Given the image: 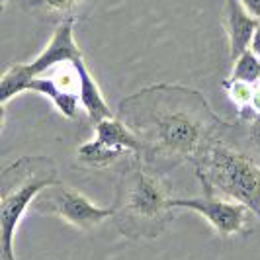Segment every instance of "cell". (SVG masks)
<instances>
[{
    "mask_svg": "<svg viewBox=\"0 0 260 260\" xmlns=\"http://www.w3.org/2000/svg\"><path fill=\"white\" fill-rule=\"evenodd\" d=\"M31 209L41 215H53L80 231H92L112 219L114 209L96 206L90 198L61 180L45 188L31 204Z\"/></svg>",
    "mask_w": 260,
    "mask_h": 260,
    "instance_id": "cell-6",
    "label": "cell"
},
{
    "mask_svg": "<svg viewBox=\"0 0 260 260\" xmlns=\"http://www.w3.org/2000/svg\"><path fill=\"white\" fill-rule=\"evenodd\" d=\"M225 127L194 158L196 176L204 194L239 202L260 219V165L225 133Z\"/></svg>",
    "mask_w": 260,
    "mask_h": 260,
    "instance_id": "cell-3",
    "label": "cell"
},
{
    "mask_svg": "<svg viewBox=\"0 0 260 260\" xmlns=\"http://www.w3.org/2000/svg\"><path fill=\"white\" fill-rule=\"evenodd\" d=\"M59 182V169L49 156L31 155L10 162L0 172V260L16 258V233L45 188Z\"/></svg>",
    "mask_w": 260,
    "mask_h": 260,
    "instance_id": "cell-4",
    "label": "cell"
},
{
    "mask_svg": "<svg viewBox=\"0 0 260 260\" xmlns=\"http://www.w3.org/2000/svg\"><path fill=\"white\" fill-rule=\"evenodd\" d=\"M75 26L77 18H69L59 22L53 29L51 39L43 47V51L36 55L27 63H10L2 73L0 80V98L4 102H10L12 98L26 92L29 78L45 75L49 69L61 65V63H75L84 59V55L75 39Z\"/></svg>",
    "mask_w": 260,
    "mask_h": 260,
    "instance_id": "cell-5",
    "label": "cell"
},
{
    "mask_svg": "<svg viewBox=\"0 0 260 260\" xmlns=\"http://www.w3.org/2000/svg\"><path fill=\"white\" fill-rule=\"evenodd\" d=\"M117 117L141 139V162L162 176L184 162H194L229 123L200 90L169 82L145 86L123 98Z\"/></svg>",
    "mask_w": 260,
    "mask_h": 260,
    "instance_id": "cell-1",
    "label": "cell"
},
{
    "mask_svg": "<svg viewBox=\"0 0 260 260\" xmlns=\"http://www.w3.org/2000/svg\"><path fill=\"white\" fill-rule=\"evenodd\" d=\"M78 71V78H80V90H78V98H80V108L86 112V117L90 119L92 125L100 123L102 119L114 117V112L110 104L106 102L104 92L100 88V84L96 82L94 75L86 65L84 59H80L75 63Z\"/></svg>",
    "mask_w": 260,
    "mask_h": 260,
    "instance_id": "cell-9",
    "label": "cell"
},
{
    "mask_svg": "<svg viewBox=\"0 0 260 260\" xmlns=\"http://www.w3.org/2000/svg\"><path fill=\"white\" fill-rule=\"evenodd\" d=\"M250 49L260 57V26L256 27V31H254V38H252V43H250Z\"/></svg>",
    "mask_w": 260,
    "mask_h": 260,
    "instance_id": "cell-17",
    "label": "cell"
},
{
    "mask_svg": "<svg viewBox=\"0 0 260 260\" xmlns=\"http://www.w3.org/2000/svg\"><path fill=\"white\" fill-rule=\"evenodd\" d=\"M77 156L78 162L88 167V169H108L112 165H117L119 160L129 158L131 155L117 149V147H112V145L100 141L98 137H92L78 147Z\"/></svg>",
    "mask_w": 260,
    "mask_h": 260,
    "instance_id": "cell-13",
    "label": "cell"
},
{
    "mask_svg": "<svg viewBox=\"0 0 260 260\" xmlns=\"http://www.w3.org/2000/svg\"><path fill=\"white\" fill-rule=\"evenodd\" d=\"M2 2H4V0H2Z\"/></svg>",
    "mask_w": 260,
    "mask_h": 260,
    "instance_id": "cell-18",
    "label": "cell"
},
{
    "mask_svg": "<svg viewBox=\"0 0 260 260\" xmlns=\"http://www.w3.org/2000/svg\"><path fill=\"white\" fill-rule=\"evenodd\" d=\"M170 206L174 209H190L198 213L223 239L248 235L250 217L254 215L247 206L239 202L211 194L192 196V198H170Z\"/></svg>",
    "mask_w": 260,
    "mask_h": 260,
    "instance_id": "cell-7",
    "label": "cell"
},
{
    "mask_svg": "<svg viewBox=\"0 0 260 260\" xmlns=\"http://www.w3.org/2000/svg\"><path fill=\"white\" fill-rule=\"evenodd\" d=\"M229 78L243 80V82H260V57L252 49H247L233 61V69Z\"/></svg>",
    "mask_w": 260,
    "mask_h": 260,
    "instance_id": "cell-14",
    "label": "cell"
},
{
    "mask_svg": "<svg viewBox=\"0 0 260 260\" xmlns=\"http://www.w3.org/2000/svg\"><path fill=\"white\" fill-rule=\"evenodd\" d=\"M256 84L243 82V80H233V78H225L223 80V90L229 96V100L237 106V112H241V110L248 108L250 100H252V94L256 90Z\"/></svg>",
    "mask_w": 260,
    "mask_h": 260,
    "instance_id": "cell-15",
    "label": "cell"
},
{
    "mask_svg": "<svg viewBox=\"0 0 260 260\" xmlns=\"http://www.w3.org/2000/svg\"><path fill=\"white\" fill-rule=\"evenodd\" d=\"M170 198L165 176L129 156L117 172L112 221L119 235L129 241L158 239L176 219Z\"/></svg>",
    "mask_w": 260,
    "mask_h": 260,
    "instance_id": "cell-2",
    "label": "cell"
},
{
    "mask_svg": "<svg viewBox=\"0 0 260 260\" xmlns=\"http://www.w3.org/2000/svg\"><path fill=\"white\" fill-rule=\"evenodd\" d=\"M92 127H94V137H98L100 141L112 145V147H117V149L129 153L131 156H135L137 160H141V156H143L141 139L117 116L102 119L100 123H96Z\"/></svg>",
    "mask_w": 260,
    "mask_h": 260,
    "instance_id": "cell-10",
    "label": "cell"
},
{
    "mask_svg": "<svg viewBox=\"0 0 260 260\" xmlns=\"http://www.w3.org/2000/svg\"><path fill=\"white\" fill-rule=\"evenodd\" d=\"M221 20L223 29L227 34V43H229V57L231 61H235L239 55L250 49L254 31L260 26V20H256L248 12L241 0H225Z\"/></svg>",
    "mask_w": 260,
    "mask_h": 260,
    "instance_id": "cell-8",
    "label": "cell"
},
{
    "mask_svg": "<svg viewBox=\"0 0 260 260\" xmlns=\"http://www.w3.org/2000/svg\"><path fill=\"white\" fill-rule=\"evenodd\" d=\"M241 2L256 20H260V0H241Z\"/></svg>",
    "mask_w": 260,
    "mask_h": 260,
    "instance_id": "cell-16",
    "label": "cell"
},
{
    "mask_svg": "<svg viewBox=\"0 0 260 260\" xmlns=\"http://www.w3.org/2000/svg\"><path fill=\"white\" fill-rule=\"evenodd\" d=\"M14 2L22 6L26 12L45 18V20H57L63 22L69 18H77V12L90 0H4L2 4Z\"/></svg>",
    "mask_w": 260,
    "mask_h": 260,
    "instance_id": "cell-12",
    "label": "cell"
},
{
    "mask_svg": "<svg viewBox=\"0 0 260 260\" xmlns=\"http://www.w3.org/2000/svg\"><path fill=\"white\" fill-rule=\"evenodd\" d=\"M26 92H36L39 96L47 98L53 104V108L63 117H67V119H75L77 117L78 106H80L78 94L65 92L49 75H39V77L29 78Z\"/></svg>",
    "mask_w": 260,
    "mask_h": 260,
    "instance_id": "cell-11",
    "label": "cell"
}]
</instances>
